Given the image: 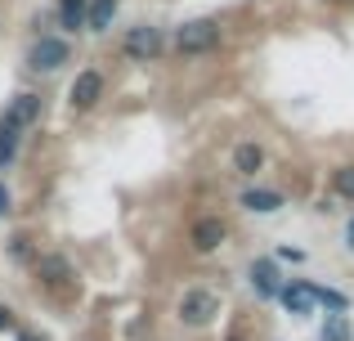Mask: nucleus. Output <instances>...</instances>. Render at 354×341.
I'll return each instance as SVG.
<instances>
[{"label": "nucleus", "instance_id": "17", "mask_svg": "<svg viewBox=\"0 0 354 341\" xmlns=\"http://www.w3.org/2000/svg\"><path fill=\"white\" fill-rule=\"evenodd\" d=\"M314 301L328 306L332 315H350V297H346V292H337V288H319V283H314Z\"/></svg>", "mask_w": 354, "mask_h": 341}, {"label": "nucleus", "instance_id": "21", "mask_svg": "<svg viewBox=\"0 0 354 341\" xmlns=\"http://www.w3.org/2000/svg\"><path fill=\"white\" fill-rule=\"evenodd\" d=\"M278 261H305V252H296V247H278Z\"/></svg>", "mask_w": 354, "mask_h": 341}, {"label": "nucleus", "instance_id": "6", "mask_svg": "<svg viewBox=\"0 0 354 341\" xmlns=\"http://www.w3.org/2000/svg\"><path fill=\"white\" fill-rule=\"evenodd\" d=\"M162 32L157 27H130L126 32V41H121V54H126L130 63H148V59H157L162 54Z\"/></svg>", "mask_w": 354, "mask_h": 341}, {"label": "nucleus", "instance_id": "11", "mask_svg": "<svg viewBox=\"0 0 354 341\" xmlns=\"http://www.w3.org/2000/svg\"><path fill=\"white\" fill-rule=\"evenodd\" d=\"M36 279L45 283V288H63V283H72V265L68 256H36Z\"/></svg>", "mask_w": 354, "mask_h": 341}, {"label": "nucleus", "instance_id": "7", "mask_svg": "<svg viewBox=\"0 0 354 341\" xmlns=\"http://www.w3.org/2000/svg\"><path fill=\"white\" fill-rule=\"evenodd\" d=\"M247 274H251V288H256V297L278 301V292H283V274H278V261H274V256H256Z\"/></svg>", "mask_w": 354, "mask_h": 341}, {"label": "nucleus", "instance_id": "5", "mask_svg": "<svg viewBox=\"0 0 354 341\" xmlns=\"http://www.w3.org/2000/svg\"><path fill=\"white\" fill-rule=\"evenodd\" d=\"M225 238H229V225L220 216H198V220H193V229H189V247L198 256L220 252V247H225Z\"/></svg>", "mask_w": 354, "mask_h": 341}, {"label": "nucleus", "instance_id": "16", "mask_svg": "<svg viewBox=\"0 0 354 341\" xmlns=\"http://www.w3.org/2000/svg\"><path fill=\"white\" fill-rule=\"evenodd\" d=\"M319 341H354L350 319H346V315H328V319H323V333H319Z\"/></svg>", "mask_w": 354, "mask_h": 341}, {"label": "nucleus", "instance_id": "20", "mask_svg": "<svg viewBox=\"0 0 354 341\" xmlns=\"http://www.w3.org/2000/svg\"><path fill=\"white\" fill-rule=\"evenodd\" d=\"M27 243H32V238H27V234H18V238H14V247H9V252H14L18 261H23V256H27Z\"/></svg>", "mask_w": 354, "mask_h": 341}, {"label": "nucleus", "instance_id": "2", "mask_svg": "<svg viewBox=\"0 0 354 341\" xmlns=\"http://www.w3.org/2000/svg\"><path fill=\"white\" fill-rule=\"evenodd\" d=\"M220 45V23L216 18H193V23L175 27V50L180 54H207Z\"/></svg>", "mask_w": 354, "mask_h": 341}, {"label": "nucleus", "instance_id": "14", "mask_svg": "<svg viewBox=\"0 0 354 341\" xmlns=\"http://www.w3.org/2000/svg\"><path fill=\"white\" fill-rule=\"evenodd\" d=\"M90 14V0H59V27L63 32H81Z\"/></svg>", "mask_w": 354, "mask_h": 341}, {"label": "nucleus", "instance_id": "23", "mask_svg": "<svg viewBox=\"0 0 354 341\" xmlns=\"http://www.w3.org/2000/svg\"><path fill=\"white\" fill-rule=\"evenodd\" d=\"M346 243L354 247V220H350V229H346Z\"/></svg>", "mask_w": 354, "mask_h": 341}, {"label": "nucleus", "instance_id": "19", "mask_svg": "<svg viewBox=\"0 0 354 341\" xmlns=\"http://www.w3.org/2000/svg\"><path fill=\"white\" fill-rule=\"evenodd\" d=\"M9 207H14V193H9L5 180H0V216H9Z\"/></svg>", "mask_w": 354, "mask_h": 341}, {"label": "nucleus", "instance_id": "3", "mask_svg": "<svg viewBox=\"0 0 354 341\" xmlns=\"http://www.w3.org/2000/svg\"><path fill=\"white\" fill-rule=\"evenodd\" d=\"M63 63H72V45L63 36H36L27 50V68L32 72H59Z\"/></svg>", "mask_w": 354, "mask_h": 341}, {"label": "nucleus", "instance_id": "8", "mask_svg": "<svg viewBox=\"0 0 354 341\" xmlns=\"http://www.w3.org/2000/svg\"><path fill=\"white\" fill-rule=\"evenodd\" d=\"M278 301H283V310L287 315H314V306H319V301H314V283L310 279H292V283H283V292H278Z\"/></svg>", "mask_w": 354, "mask_h": 341}, {"label": "nucleus", "instance_id": "24", "mask_svg": "<svg viewBox=\"0 0 354 341\" xmlns=\"http://www.w3.org/2000/svg\"><path fill=\"white\" fill-rule=\"evenodd\" d=\"M225 341H242V337H225Z\"/></svg>", "mask_w": 354, "mask_h": 341}, {"label": "nucleus", "instance_id": "1", "mask_svg": "<svg viewBox=\"0 0 354 341\" xmlns=\"http://www.w3.org/2000/svg\"><path fill=\"white\" fill-rule=\"evenodd\" d=\"M175 315H180L184 328H207V324H216V315H220V292H211V288H184Z\"/></svg>", "mask_w": 354, "mask_h": 341}, {"label": "nucleus", "instance_id": "15", "mask_svg": "<svg viewBox=\"0 0 354 341\" xmlns=\"http://www.w3.org/2000/svg\"><path fill=\"white\" fill-rule=\"evenodd\" d=\"M18 140H23V131H14L9 122H0V171H9V162L18 158Z\"/></svg>", "mask_w": 354, "mask_h": 341}, {"label": "nucleus", "instance_id": "18", "mask_svg": "<svg viewBox=\"0 0 354 341\" xmlns=\"http://www.w3.org/2000/svg\"><path fill=\"white\" fill-rule=\"evenodd\" d=\"M332 193H337L341 202H354V167H341L332 175Z\"/></svg>", "mask_w": 354, "mask_h": 341}, {"label": "nucleus", "instance_id": "9", "mask_svg": "<svg viewBox=\"0 0 354 341\" xmlns=\"http://www.w3.org/2000/svg\"><path fill=\"white\" fill-rule=\"evenodd\" d=\"M0 122H9L14 131H27V126L41 122V95H32V90H23V95H14V104L5 108V117Z\"/></svg>", "mask_w": 354, "mask_h": 341}, {"label": "nucleus", "instance_id": "4", "mask_svg": "<svg viewBox=\"0 0 354 341\" xmlns=\"http://www.w3.org/2000/svg\"><path fill=\"white\" fill-rule=\"evenodd\" d=\"M99 99H104V72L99 68H81L77 81H72V90H68L72 113H90V108H99Z\"/></svg>", "mask_w": 354, "mask_h": 341}, {"label": "nucleus", "instance_id": "10", "mask_svg": "<svg viewBox=\"0 0 354 341\" xmlns=\"http://www.w3.org/2000/svg\"><path fill=\"white\" fill-rule=\"evenodd\" d=\"M283 193L278 189H242V198H238V207H247L251 216H274V211H283Z\"/></svg>", "mask_w": 354, "mask_h": 341}, {"label": "nucleus", "instance_id": "13", "mask_svg": "<svg viewBox=\"0 0 354 341\" xmlns=\"http://www.w3.org/2000/svg\"><path fill=\"white\" fill-rule=\"evenodd\" d=\"M121 0H90V14H86V32H108L117 18Z\"/></svg>", "mask_w": 354, "mask_h": 341}, {"label": "nucleus", "instance_id": "22", "mask_svg": "<svg viewBox=\"0 0 354 341\" xmlns=\"http://www.w3.org/2000/svg\"><path fill=\"white\" fill-rule=\"evenodd\" d=\"M5 328H14V315H9V310L0 306V333H5Z\"/></svg>", "mask_w": 354, "mask_h": 341}, {"label": "nucleus", "instance_id": "12", "mask_svg": "<svg viewBox=\"0 0 354 341\" xmlns=\"http://www.w3.org/2000/svg\"><path fill=\"white\" fill-rule=\"evenodd\" d=\"M234 171L247 175V180L260 175V171H265V149H260V144H238V149H234Z\"/></svg>", "mask_w": 354, "mask_h": 341}]
</instances>
